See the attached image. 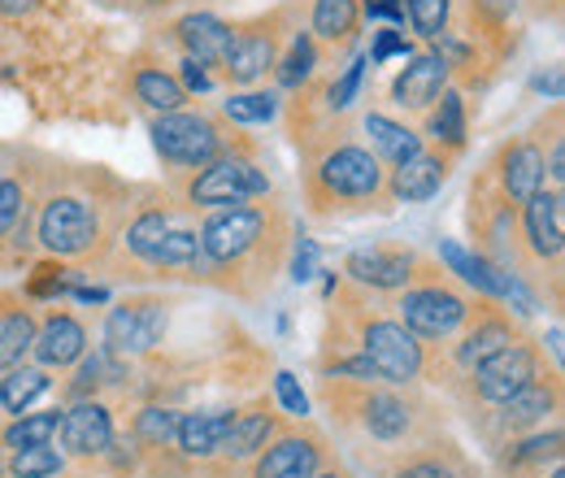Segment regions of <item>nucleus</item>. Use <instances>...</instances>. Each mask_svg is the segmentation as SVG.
<instances>
[{"label": "nucleus", "instance_id": "55", "mask_svg": "<svg viewBox=\"0 0 565 478\" xmlns=\"http://www.w3.org/2000/svg\"><path fill=\"white\" fill-rule=\"evenodd\" d=\"M0 478H4V453H0Z\"/></svg>", "mask_w": 565, "mask_h": 478}, {"label": "nucleus", "instance_id": "29", "mask_svg": "<svg viewBox=\"0 0 565 478\" xmlns=\"http://www.w3.org/2000/svg\"><path fill=\"white\" fill-rule=\"evenodd\" d=\"M231 422H235V405L231 410H192V413H179V431H174V448H179V457L188 461V466H210L213 457H217V448H222V439H226V431H231Z\"/></svg>", "mask_w": 565, "mask_h": 478}, {"label": "nucleus", "instance_id": "32", "mask_svg": "<svg viewBox=\"0 0 565 478\" xmlns=\"http://www.w3.org/2000/svg\"><path fill=\"white\" fill-rule=\"evenodd\" d=\"M131 96L136 105H143L152 118L157 114H179L192 105V96L183 92V83L174 78V70H166L161 62H136L131 66Z\"/></svg>", "mask_w": 565, "mask_h": 478}, {"label": "nucleus", "instance_id": "14", "mask_svg": "<svg viewBox=\"0 0 565 478\" xmlns=\"http://www.w3.org/2000/svg\"><path fill=\"white\" fill-rule=\"evenodd\" d=\"M170 226H174V205H170V196H161V192H152V188H140L131 217H127L122 231H118V248H114V257L105 262V274H109V278H143L152 253H157V244L166 240Z\"/></svg>", "mask_w": 565, "mask_h": 478}, {"label": "nucleus", "instance_id": "28", "mask_svg": "<svg viewBox=\"0 0 565 478\" xmlns=\"http://www.w3.org/2000/svg\"><path fill=\"white\" fill-rule=\"evenodd\" d=\"M423 144L444 148L452 157H461L470 148V100L466 92L452 83L439 92V100L423 114Z\"/></svg>", "mask_w": 565, "mask_h": 478}, {"label": "nucleus", "instance_id": "41", "mask_svg": "<svg viewBox=\"0 0 565 478\" xmlns=\"http://www.w3.org/2000/svg\"><path fill=\"white\" fill-rule=\"evenodd\" d=\"M565 109L562 100H553L548 105V114L531 127V136H535V144L544 148V170H548V188H557V192H565V127H562Z\"/></svg>", "mask_w": 565, "mask_h": 478}, {"label": "nucleus", "instance_id": "19", "mask_svg": "<svg viewBox=\"0 0 565 478\" xmlns=\"http://www.w3.org/2000/svg\"><path fill=\"white\" fill-rule=\"evenodd\" d=\"M418 248H405V244H370V248H353L344 257V278L361 287V291H374V296H396L401 287H409V278L418 270Z\"/></svg>", "mask_w": 565, "mask_h": 478}, {"label": "nucleus", "instance_id": "31", "mask_svg": "<svg viewBox=\"0 0 565 478\" xmlns=\"http://www.w3.org/2000/svg\"><path fill=\"white\" fill-rule=\"evenodd\" d=\"M361 139L370 144V152L387 166V170H396L401 161H409L414 152H423V131H414L405 118H396V114H383V109H365L361 114Z\"/></svg>", "mask_w": 565, "mask_h": 478}, {"label": "nucleus", "instance_id": "12", "mask_svg": "<svg viewBox=\"0 0 565 478\" xmlns=\"http://www.w3.org/2000/svg\"><path fill=\"white\" fill-rule=\"evenodd\" d=\"M170 296H161V291H127V296H118L114 305H109V314H105V352L109 357H118V361H143V357H152L161 340H166V331H170Z\"/></svg>", "mask_w": 565, "mask_h": 478}, {"label": "nucleus", "instance_id": "30", "mask_svg": "<svg viewBox=\"0 0 565 478\" xmlns=\"http://www.w3.org/2000/svg\"><path fill=\"white\" fill-rule=\"evenodd\" d=\"M565 453V431L562 422H553L548 431H526V435H513V439H500V470L513 475H535L544 466H562Z\"/></svg>", "mask_w": 565, "mask_h": 478}, {"label": "nucleus", "instance_id": "35", "mask_svg": "<svg viewBox=\"0 0 565 478\" xmlns=\"http://www.w3.org/2000/svg\"><path fill=\"white\" fill-rule=\"evenodd\" d=\"M49 392H53V374L44 365H35V361H22V365L0 374V413L18 417V413L31 410L35 401H44Z\"/></svg>", "mask_w": 565, "mask_h": 478}, {"label": "nucleus", "instance_id": "44", "mask_svg": "<svg viewBox=\"0 0 565 478\" xmlns=\"http://www.w3.org/2000/svg\"><path fill=\"white\" fill-rule=\"evenodd\" d=\"M365 66H370L365 57H353L335 78L322 83V105H327L331 118H344V114L353 109V100L361 96V83H365Z\"/></svg>", "mask_w": 565, "mask_h": 478}, {"label": "nucleus", "instance_id": "50", "mask_svg": "<svg viewBox=\"0 0 565 478\" xmlns=\"http://www.w3.org/2000/svg\"><path fill=\"white\" fill-rule=\"evenodd\" d=\"M313 266H318V244L313 240H300L296 257H291V278L296 283H309L313 278Z\"/></svg>", "mask_w": 565, "mask_h": 478}, {"label": "nucleus", "instance_id": "23", "mask_svg": "<svg viewBox=\"0 0 565 478\" xmlns=\"http://www.w3.org/2000/svg\"><path fill=\"white\" fill-rule=\"evenodd\" d=\"M444 87H452V78H448L444 57L430 49V53H414V57L405 62V70H401V74L392 78V87H387V100H392L396 114L423 118L426 109L439 100Z\"/></svg>", "mask_w": 565, "mask_h": 478}, {"label": "nucleus", "instance_id": "16", "mask_svg": "<svg viewBox=\"0 0 565 478\" xmlns=\"http://www.w3.org/2000/svg\"><path fill=\"white\" fill-rule=\"evenodd\" d=\"M565 405V383L562 370H544L540 379H531L522 392H513L509 401H500L479 426L492 435V439H513V435H526V431H540L548 417H557Z\"/></svg>", "mask_w": 565, "mask_h": 478}, {"label": "nucleus", "instance_id": "43", "mask_svg": "<svg viewBox=\"0 0 565 478\" xmlns=\"http://www.w3.org/2000/svg\"><path fill=\"white\" fill-rule=\"evenodd\" d=\"M66 470V457L53 444H31V448H13L4 457V475L9 478H57Z\"/></svg>", "mask_w": 565, "mask_h": 478}, {"label": "nucleus", "instance_id": "52", "mask_svg": "<svg viewBox=\"0 0 565 478\" xmlns=\"http://www.w3.org/2000/svg\"><path fill=\"white\" fill-rule=\"evenodd\" d=\"M313 478H353L349 470H340V466H327V470H318Z\"/></svg>", "mask_w": 565, "mask_h": 478}, {"label": "nucleus", "instance_id": "24", "mask_svg": "<svg viewBox=\"0 0 565 478\" xmlns=\"http://www.w3.org/2000/svg\"><path fill=\"white\" fill-rule=\"evenodd\" d=\"M435 262H444V270L452 274L470 296H483V300H509L513 296V287L522 283V278H513V274H504L500 266H492L483 253H475V248H461L457 240H439V248H435ZM531 287V283H526Z\"/></svg>", "mask_w": 565, "mask_h": 478}, {"label": "nucleus", "instance_id": "25", "mask_svg": "<svg viewBox=\"0 0 565 478\" xmlns=\"http://www.w3.org/2000/svg\"><path fill=\"white\" fill-rule=\"evenodd\" d=\"M143 278H157V283H192V287H205L210 266H205V253H201V235L196 226H170L166 240L157 244L148 274Z\"/></svg>", "mask_w": 565, "mask_h": 478}, {"label": "nucleus", "instance_id": "38", "mask_svg": "<svg viewBox=\"0 0 565 478\" xmlns=\"http://www.w3.org/2000/svg\"><path fill=\"white\" fill-rule=\"evenodd\" d=\"M318 66H322V53H318L313 35H309V31H296V35H287V44H282L270 78H275L279 92H296V87H305L309 78H318Z\"/></svg>", "mask_w": 565, "mask_h": 478}, {"label": "nucleus", "instance_id": "27", "mask_svg": "<svg viewBox=\"0 0 565 478\" xmlns=\"http://www.w3.org/2000/svg\"><path fill=\"white\" fill-rule=\"evenodd\" d=\"M170 31H174V44L183 49V57L201 62L217 78V66H222V57L231 49V22L210 13V9H196V13H183Z\"/></svg>", "mask_w": 565, "mask_h": 478}, {"label": "nucleus", "instance_id": "45", "mask_svg": "<svg viewBox=\"0 0 565 478\" xmlns=\"http://www.w3.org/2000/svg\"><path fill=\"white\" fill-rule=\"evenodd\" d=\"M448 18H452V0H405V22L418 40H439L448 31Z\"/></svg>", "mask_w": 565, "mask_h": 478}, {"label": "nucleus", "instance_id": "13", "mask_svg": "<svg viewBox=\"0 0 565 478\" xmlns=\"http://www.w3.org/2000/svg\"><path fill=\"white\" fill-rule=\"evenodd\" d=\"M327 466H331L327 435L309 417H291L279 426V435L239 470H244V478H313Z\"/></svg>", "mask_w": 565, "mask_h": 478}, {"label": "nucleus", "instance_id": "36", "mask_svg": "<svg viewBox=\"0 0 565 478\" xmlns=\"http://www.w3.org/2000/svg\"><path fill=\"white\" fill-rule=\"evenodd\" d=\"M387 478H461V457L452 453V444L444 439H423V444H414L409 453H401V461L392 466V475Z\"/></svg>", "mask_w": 565, "mask_h": 478}, {"label": "nucleus", "instance_id": "5", "mask_svg": "<svg viewBox=\"0 0 565 478\" xmlns=\"http://www.w3.org/2000/svg\"><path fill=\"white\" fill-rule=\"evenodd\" d=\"M335 314L349 322V331L356 336L361 357L374 365L379 383L392 387H418L430 370V343H423L414 331H405L387 309L370 305V291H361L353 283H335Z\"/></svg>", "mask_w": 565, "mask_h": 478}, {"label": "nucleus", "instance_id": "17", "mask_svg": "<svg viewBox=\"0 0 565 478\" xmlns=\"http://www.w3.org/2000/svg\"><path fill=\"white\" fill-rule=\"evenodd\" d=\"M92 336H87V322L74 314L71 305L53 300L44 314H35V343H31V361L44 365L49 374L53 370H71L87 357Z\"/></svg>", "mask_w": 565, "mask_h": 478}, {"label": "nucleus", "instance_id": "40", "mask_svg": "<svg viewBox=\"0 0 565 478\" xmlns=\"http://www.w3.org/2000/svg\"><path fill=\"white\" fill-rule=\"evenodd\" d=\"M57 426H62V405L18 413V417L0 431V448L13 453V448H31V444H53V439H57Z\"/></svg>", "mask_w": 565, "mask_h": 478}, {"label": "nucleus", "instance_id": "20", "mask_svg": "<svg viewBox=\"0 0 565 478\" xmlns=\"http://www.w3.org/2000/svg\"><path fill=\"white\" fill-rule=\"evenodd\" d=\"M492 174V183L513 201V205H526L540 188H548V170H544V148L535 144V136H513L504 139L492 152V161L483 166Z\"/></svg>", "mask_w": 565, "mask_h": 478}, {"label": "nucleus", "instance_id": "1", "mask_svg": "<svg viewBox=\"0 0 565 478\" xmlns=\"http://www.w3.org/2000/svg\"><path fill=\"white\" fill-rule=\"evenodd\" d=\"M31 170V226L35 248L78 270H105L118 248V231L131 217L140 188L118 183L105 166H57Z\"/></svg>", "mask_w": 565, "mask_h": 478}, {"label": "nucleus", "instance_id": "51", "mask_svg": "<svg viewBox=\"0 0 565 478\" xmlns=\"http://www.w3.org/2000/svg\"><path fill=\"white\" fill-rule=\"evenodd\" d=\"M31 0H0V13H26Z\"/></svg>", "mask_w": 565, "mask_h": 478}, {"label": "nucleus", "instance_id": "49", "mask_svg": "<svg viewBox=\"0 0 565 478\" xmlns=\"http://www.w3.org/2000/svg\"><path fill=\"white\" fill-rule=\"evenodd\" d=\"M361 18L387 22V26H401L405 31V0H365L361 4Z\"/></svg>", "mask_w": 565, "mask_h": 478}, {"label": "nucleus", "instance_id": "39", "mask_svg": "<svg viewBox=\"0 0 565 478\" xmlns=\"http://www.w3.org/2000/svg\"><path fill=\"white\" fill-rule=\"evenodd\" d=\"M74 283H83V270L71 266V262H57V257H44V262H35L31 274H26V283H22V296L35 305V300H66L71 296Z\"/></svg>", "mask_w": 565, "mask_h": 478}, {"label": "nucleus", "instance_id": "48", "mask_svg": "<svg viewBox=\"0 0 565 478\" xmlns=\"http://www.w3.org/2000/svg\"><path fill=\"white\" fill-rule=\"evenodd\" d=\"M174 78L183 83V92H188V96H210L213 87H217L213 70H205L201 62H192V57H179V70H174Z\"/></svg>", "mask_w": 565, "mask_h": 478}, {"label": "nucleus", "instance_id": "46", "mask_svg": "<svg viewBox=\"0 0 565 478\" xmlns=\"http://www.w3.org/2000/svg\"><path fill=\"white\" fill-rule=\"evenodd\" d=\"M409 62L414 57V40L401 31V26H379L374 35H370V53H365V62L370 66H387V62Z\"/></svg>", "mask_w": 565, "mask_h": 478}, {"label": "nucleus", "instance_id": "2", "mask_svg": "<svg viewBox=\"0 0 565 478\" xmlns=\"http://www.w3.org/2000/svg\"><path fill=\"white\" fill-rule=\"evenodd\" d=\"M196 235H201V253L210 266L205 287L226 291L244 305H257L291 253L296 222L279 201L262 196L248 205L210 209Z\"/></svg>", "mask_w": 565, "mask_h": 478}, {"label": "nucleus", "instance_id": "11", "mask_svg": "<svg viewBox=\"0 0 565 478\" xmlns=\"http://www.w3.org/2000/svg\"><path fill=\"white\" fill-rule=\"evenodd\" d=\"M466 226L475 240V253H483L492 266H500L504 274L531 283V266L522 253V235H518V205L492 183L488 170L475 174L470 196H466ZM535 287V283H531Z\"/></svg>", "mask_w": 565, "mask_h": 478}, {"label": "nucleus", "instance_id": "33", "mask_svg": "<svg viewBox=\"0 0 565 478\" xmlns=\"http://www.w3.org/2000/svg\"><path fill=\"white\" fill-rule=\"evenodd\" d=\"M31 343H35V305L13 291L9 305L0 309V374L22 365L31 357Z\"/></svg>", "mask_w": 565, "mask_h": 478}, {"label": "nucleus", "instance_id": "18", "mask_svg": "<svg viewBox=\"0 0 565 478\" xmlns=\"http://www.w3.org/2000/svg\"><path fill=\"white\" fill-rule=\"evenodd\" d=\"M287 422L282 410L270 401V396H257V401H248V405H239L235 410V422H231V431H226V439H222V448H217V457H213V475L217 470H235V466H248L275 435H279V426Z\"/></svg>", "mask_w": 565, "mask_h": 478}, {"label": "nucleus", "instance_id": "15", "mask_svg": "<svg viewBox=\"0 0 565 478\" xmlns=\"http://www.w3.org/2000/svg\"><path fill=\"white\" fill-rule=\"evenodd\" d=\"M282 44H287V31H282V13L270 18H253V22H239L231 26V49L217 66V78L239 92V87H262L266 74L279 62Z\"/></svg>", "mask_w": 565, "mask_h": 478}, {"label": "nucleus", "instance_id": "34", "mask_svg": "<svg viewBox=\"0 0 565 478\" xmlns=\"http://www.w3.org/2000/svg\"><path fill=\"white\" fill-rule=\"evenodd\" d=\"M356 26H361V0H313V13H309L313 44L349 49L356 40Z\"/></svg>", "mask_w": 565, "mask_h": 478}, {"label": "nucleus", "instance_id": "10", "mask_svg": "<svg viewBox=\"0 0 565 478\" xmlns=\"http://www.w3.org/2000/svg\"><path fill=\"white\" fill-rule=\"evenodd\" d=\"M522 336H526V322H518L500 300L475 296V305H470L466 322L457 327V336L444 343H430V370H426V379L448 387L457 374L475 370L479 361H488L492 352L509 348V343L522 340Z\"/></svg>", "mask_w": 565, "mask_h": 478}, {"label": "nucleus", "instance_id": "26", "mask_svg": "<svg viewBox=\"0 0 565 478\" xmlns=\"http://www.w3.org/2000/svg\"><path fill=\"white\" fill-rule=\"evenodd\" d=\"M174 431H179V410L157 405V401L140 405V410L131 413V422H127V439H131L136 457L140 461H157V470H166V457H174L179 466H188L179 457V448H174Z\"/></svg>", "mask_w": 565, "mask_h": 478}, {"label": "nucleus", "instance_id": "3", "mask_svg": "<svg viewBox=\"0 0 565 478\" xmlns=\"http://www.w3.org/2000/svg\"><path fill=\"white\" fill-rule=\"evenodd\" d=\"M296 152H300V201L309 217L335 222V217H370L396 209L387 192V166L370 152V144L356 136L349 118H335Z\"/></svg>", "mask_w": 565, "mask_h": 478}, {"label": "nucleus", "instance_id": "21", "mask_svg": "<svg viewBox=\"0 0 565 478\" xmlns=\"http://www.w3.org/2000/svg\"><path fill=\"white\" fill-rule=\"evenodd\" d=\"M118 435V422H114V410L109 401L92 396V401H74L62 410V426H57V439H62V457H74V461H100L109 453Z\"/></svg>", "mask_w": 565, "mask_h": 478}, {"label": "nucleus", "instance_id": "42", "mask_svg": "<svg viewBox=\"0 0 565 478\" xmlns=\"http://www.w3.org/2000/svg\"><path fill=\"white\" fill-rule=\"evenodd\" d=\"M31 170L13 166V170H0V244L13 235V226L22 217H31Z\"/></svg>", "mask_w": 565, "mask_h": 478}, {"label": "nucleus", "instance_id": "6", "mask_svg": "<svg viewBox=\"0 0 565 478\" xmlns=\"http://www.w3.org/2000/svg\"><path fill=\"white\" fill-rule=\"evenodd\" d=\"M148 139L170 179H183V174L210 166L213 157H222L239 144H253L244 127H231L217 109H205V105H188L179 114H157L148 123Z\"/></svg>", "mask_w": 565, "mask_h": 478}, {"label": "nucleus", "instance_id": "37", "mask_svg": "<svg viewBox=\"0 0 565 478\" xmlns=\"http://www.w3.org/2000/svg\"><path fill=\"white\" fill-rule=\"evenodd\" d=\"M217 114L231 127H266L282 114V92L279 87H239L217 105Z\"/></svg>", "mask_w": 565, "mask_h": 478}, {"label": "nucleus", "instance_id": "8", "mask_svg": "<svg viewBox=\"0 0 565 478\" xmlns=\"http://www.w3.org/2000/svg\"><path fill=\"white\" fill-rule=\"evenodd\" d=\"M174 196L183 201V209L192 213H210V209H226V205H248V201H262L270 196L275 179L262 161V144H239L222 157H213L210 166L183 174V179H170Z\"/></svg>", "mask_w": 565, "mask_h": 478}, {"label": "nucleus", "instance_id": "47", "mask_svg": "<svg viewBox=\"0 0 565 478\" xmlns=\"http://www.w3.org/2000/svg\"><path fill=\"white\" fill-rule=\"evenodd\" d=\"M275 405L282 410V417H309V396H305V387L291 370L275 374Z\"/></svg>", "mask_w": 565, "mask_h": 478}, {"label": "nucleus", "instance_id": "53", "mask_svg": "<svg viewBox=\"0 0 565 478\" xmlns=\"http://www.w3.org/2000/svg\"><path fill=\"white\" fill-rule=\"evenodd\" d=\"M9 296H13V291H4V287H0V309H4V305H9Z\"/></svg>", "mask_w": 565, "mask_h": 478}, {"label": "nucleus", "instance_id": "54", "mask_svg": "<svg viewBox=\"0 0 565 478\" xmlns=\"http://www.w3.org/2000/svg\"><path fill=\"white\" fill-rule=\"evenodd\" d=\"M548 478H565V475H562V466H553V475H548Z\"/></svg>", "mask_w": 565, "mask_h": 478}, {"label": "nucleus", "instance_id": "4", "mask_svg": "<svg viewBox=\"0 0 565 478\" xmlns=\"http://www.w3.org/2000/svg\"><path fill=\"white\" fill-rule=\"evenodd\" d=\"M318 401L331 410L340 426H356L379 448L423 444L439 431L435 410L414 387L392 383H349V379H318Z\"/></svg>", "mask_w": 565, "mask_h": 478}, {"label": "nucleus", "instance_id": "7", "mask_svg": "<svg viewBox=\"0 0 565 478\" xmlns=\"http://www.w3.org/2000/svg\"><path fill=\"white\" fill-rule=\"evenodd\" d=\"M470 305H475V296L435 257H418V270L409 278V287H401L392 296V318L405 331H414L423 343H444L457 336Z\"/></svg>", "mask_w": 565, "mask_h": 478}, {"label": "nucleus", "instance_id": "9", "mask_svg": "<svg viewBox=\"0 0 565 478\" xmlns=\"http://www.w3.org/2000/svg\"><path fill=\"white\" fill-rule=\"evenodd\" d=\"M544 370H557V365H548L544 343L526 331L522 340H513L509 348L492 352V357L479 361L475 370L457 374V379L448 383V392L461 401V410H470V422H475V417L483 422L500 401H509L513 392H522V387H526L531 379H540Z\"/></svg>", "mask_w": 565, "mask_h": 478}, {"label": "nucleus", "instance_id": "22", "mask_svg": "<svg viewBox=\"0 0 565 478\" xmlns=\"http://www.w3.org/2000/svg\"><path fill=\"white\" fill-rule=\"evenodd\" d=\"M452 166H457V157H452V152H444V148H430V144H426L423 152H414L409 161H401L396 170H387L392 205H426V201H435V196L448 188Z\"/></svg>", "mask_w": 565, "mask_h": 478}]
</instances>
